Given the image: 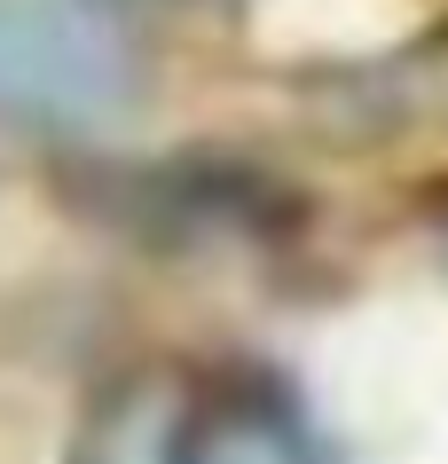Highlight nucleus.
Returning a JSON list of instances; mask_svg holds the SVG:
<instances>
[{"label":"nucleus","mask_w":448,"mask_h":464,"mask_svg":"<svg viewBox=\"0 0 448 464\" xmlns=\"http://www.w3.org/2000/svg\"><path fill=\"white\" fill-rule=\"evenodd\" d=\"M71 464H181V410L166 386H126L95 410Z\"/></svg>","instance_id":"obj_2"},{"label":"nucleus","mask_w":448,"mask_h":464,"mask_svg":"<svg viewBox=\"0 0 448 464\" xmlns=\"http://www.w3.org/2000/svg\"><path fill=\"white\" fill-rule=\"evenodd\" d=\"M142 102V40L119 0H0V126L95 134Z\"/></svg>","instance_id":"obj_1"},{"label":"nucleus","mask_w":448,"mask_h":464,"mask_svg":"<svg viewBox=\"0 0 448 464\" xmlns=\"http://www.w3.org/2000/svg\"><path fill=\"white\" fill-rule=\"evenodd\" d=\"M181 464H315V457L299 449V433L283 425V417L236 410V417H221L197 449H181Z\"/></svg>","instance_id":"obj_3"}]
</instances>
